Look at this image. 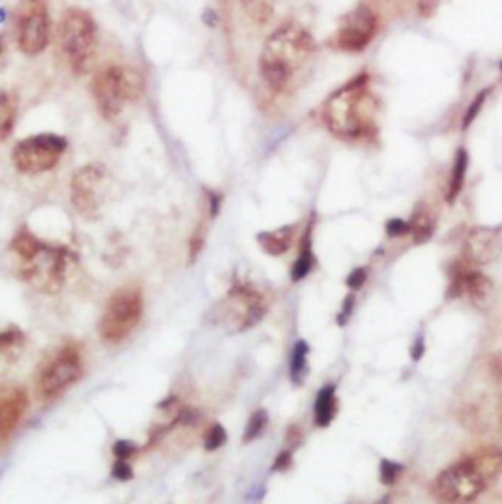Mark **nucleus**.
<instances>
[{
  "label": "nucleus",
  "mask_w": 502,
  "mask_h": 504,
  "mask_svg": "<svg viewBox=\"0 0 502 504\" xmlns=\"http://www.w3.org/2000/svg\"><path fill=\"white\" fill-rule=\"evenodd\" d=\"M502 250V228L477 226L469 230L463 240V259L477 265H486L498 257Z\"/></svg>",
  "instance_id": "nucleus-15"
},
{
  "label": "nucleus",
  "mask_w": 502,
  "mask_h": 504,
  "mask_svg": "<svg viewBox=\"0 0 502 504\" xmlns=\"http://www.w3.org/2000/svg\"><path fill=\"white\" fill-rule=\"evenodd\" d=\"M316 42L300 24H283L265 42L259 71L273 93H287L314 57Z\"/></svg>",
  "instance_id": "nucleus-3"
},
{
  "label": "nucleus",
  "mask_w": 502,
  "mask_h": 504,
  "mask_svg": "<svg viewBox=\"0 0 502 504\" xmlns=\"http://www.w3.org/2000/svg\"><path fill=\"white\" fill-rule=\"evenodd\" d=\"M112 477L118 481H130L134 477V469L130 461H124V459H114V465H112Z\"/></svg>",
  "instance_id": "nucleus-32"
},
{
  "label": "nucleus",
  "mask_w": 502,
  "mask_h": 504,
  "mask_svg": "<svg viewBox=\"0 0 502 504\" xmlns=\"http://www.w3.org/2000/svg\"><path fill=\"white\" fill-rule=\"evenodd\" d=\"M106 169L101 163H91L75 171L71 179V202L77 208L79 214L85 218H93L98 214L104 201V191H106Z\"/></svg>",
  "instance_id": "nucleus-13"
},
{
  "label": "nucleus",
  "mask_w": 502,
  "mask_h": 504,
  "mask_svg": "<svg viewBox=\"0 0 502 504\" xmlns=\"http://www.w3.org/2000/svg\"><path fill=\"white\" fill-rule=\"evenodd\" d=\"M377 108L371 79L363 71L328 96L322 106V120L336 138L361 142L377 135Z\"/></svg>",
  "instance_id": "nucleus-1"
},
{
  "label": "nucleus",
  "mask_w": 502,
  "mask_h": 504,
  "mask_svg": "<svg viewBox=\"0 0 502 504\" xmlns=\"http://www.w3.org/2000/svg\"><path fill=\"white\" fill-rule=\"evenodd\" d=\"M353 303H355V298H353V294H349L348 298L343 301V306H341V312L340 316H338V322H340L341 326L348 322V318L351 316V310H353Z\"/></svg>",
  "instance_id": "nucleus-36"
},
{
  "label": "nucleus",
  "mask_w": 502,
  "mask_h": 504,
  "mask_svg": "<svg viewBox=\"0 0 502 504\" xmlns=\"http://www.w3.org/2000/svg\"><path fill=\"white\" fill-rule=\"evenodd\" d=\"M314 250H312V220L308 222L304 234L300 237V250H298V257L290 269V279L298 283L302 279H307L310 275V271L314 269Z\"/></svg>",
  "instance_id": "nucleus-18"
},
{
  "label": "nucleus",
  "mask_w": 502,
  "mask_h": 504,
  "mask_svg": "<svg viewBox=\"0 0 502 504\" xmlns=\"http://www.w3.org/2000/svg\"><path fill=\"white\" fill-rule=\"evenodd\" d=\"M501 69H502V63H501Z\"/></svg>",
  "instance_id": "nucleus-42"
},
{
  "label": "nucleus",
  "mask_w": 502,
  "mask_h": 504,
  "mask_svg": "<svg viewBox=\"0 0 502 504\" xmlns=\"http://www.w3.org/2000/svg\"><path fill=\"white\" fill-rule=\"evenodd\" d=\"M338 414L336 385H326L318 391L314 401V424L318 428H328Z\"/></svg>",
  "instance_id": "nucleus-19"
},
{
  "label": "nucleus",
  "mask_w": 502,
  "mask_h": 504,
  "mask_svg": "<svg viewBox=\"0 0 502 504\" xmlns=\"http://www.w3.org/2000/svg\"><path fill=\"white\" fill-rule=\"evenodd\" d=\"M300 437H302V434H300V428H298V426H290L289 432H287V442H285V444H287V447H289V449H292V452H295V449L298 447V444H300Z\"/></svg>",
  "instance_id": "nucleus-37"
},
{
  "label": "nucleus",
  "mask_w": 502,
  "mask_h": 504,
  "mask_svg": "<svg viewBox=\"0 0 502 504\" xmlns=\"http://www.w3.org/2000/svg\"><path fill=\"white\" fill-rule=\"evenodd\" d=\"M144 77L132 67L110 65L93 79V96L106 120H116L128 102H136L144 94Z\"/></svg>",
  "instance_id": "nucleus-4"
},
{
  "label": "nucleus",
  "mask_w": 502,
  "mask_h": 504,
  "mask_svg": "<svg viewBox=\"0 0 502 504\" xmlns=\"http://www.w3.org/2000/svg\"><path fill=\"white\" fill-rule=\"evenodd\" d=\"M295 232H297V226H295V224L277 228V230H267V232L257 234V244L261 245V250H263L267 255L279 257V255H283V253H287L290 250L292 240H295Z\"/></svg>",
  "instance_id": "nucleus-17"
},
{
  "label": "nucleus",
  "mask_w": 502,
  "mask_h": 504,
  "mask_svg": "<svg viewBox=\"0 0 502 504\" xmlns=\"http://www.w3.org/2000/svg\"><path fill=\"white\" fill-rule=\"evenodd\" d=\"M292 465V449H289V447H285L281 454L275 457V461H273V471H279V473H283V471H287Z\"/></svg>",
  "instance_id": "nucleus-35"
},
{
  "label": "nucleus",
  "mask_w": 502,
  "mask_h": 504,
  "mask_svg": "<svg viewBox=\"0 0 502 504\" xmlns=\"http://www.w3.org/2000/svg\"><path fill=\"white\" fill-rule=\"evenodd\" d=\"M498 414H501V428H502V396H501V410H498Z\"/></svg>",
  "instance_id": "nucleus-41"
},
{
  "label": "nucleus",
  "mask_w": 502,
  "mask_h": 504,
  "mask_svg": "<svg viewBox=\"0 0 502 504\" xmlns=\"http://www.w3.org/2000/svg\"><path fill=\"white\" fill-rule=\"evenodd\" d=\"M389 503H391V498H389V496H384L383 500H381V503H377V504H389Z\"/></svg>",
  "instance_id": "nucleus-40"
},
{
  "label": "nucleus",
  "mask_w": 502,
  "mask_h": 504,
  "mask_svg": "<svg viewBox=\"0 0 502 504\" xmlns=\"http://www.w3.org/2000/svg\"><path fill=\"white\" fill-rule=\"evenodd\" d=\"M486 96H489V89H483V91L475 96V101L469 104L467 112H465V116H463V130H467V128L473 124V120H475L477 114L481 112L483 104H485Z\"/></svg>",
  "instance_id": "nucleus-29"
},
{
  "label": "nucleus",
  "mask_w": 502,
  "mask_h": 504,
  "mask_svg": "<svg viewBox=\"0 0 502 504\" xmlns=\"http://www.w3.org/2000/svg\"><path fill=\"white\" fill-rule=\"evenodd\" d=\"M24 347V334L18 328L0 332V367H8L16 362Z\"/></svg>",
  "instance_id": "nucleus-21"
},
{
  "label": "nucleus",
  "mask_w": 502,
  "mask_h": 504,
  "mask_svg": "<svg viewBox=\"0 0 502 504\" xmlns=\"http://www.w3.org/2000/svg\"><path fill=\"white\" fill-rule=\"evenodd\" d=\"M6 63H8V47H6L4 35H0V71L6 67Z\"/></svg>",
  "instance_id": "nucleus-39"
},
{
  "label": "nucleus",
  "mask_w": 502,
  "mask_h": 504,
  "mask_svg": "<svg viewBox=\"0 0 502 504\" xmlns=\"http://www.w3.org/2000/svg\"><path fill=\"white\" fill-rule=\"evenodd\" d=\"M424 349H426L424 336H418L416 342H414V345H412V359H414V362H418V359H422V355H424Z\"/></svg>",
  "instance_id": "nucleus-38"
},
{
  "label": "nucleus",
  "mask_w": 502,
  "mask_h": 504,
  "mask_svg": "<svg viewBox=\"0 0 502 504\" xmlns=\"http://www.w3.org/2000/svg\"><path fill=\"white\" fill-rule=\"evenodd\" d=\"M502 473V447L483 446L453 461L432 483L438 504H473Z\"/></svg>",
  "instance_id": "nucleus-2"
},
{
  "label": "nucleus",
  "mask_w": 502,
  "mask_h": 504,
  "mask_svg": "<svg viewBox=\"0 0 502 504\" xmlns=\"http://www.w3.org/2000/svg\"><path fill=\"white\" fill-rule=\"evenodd\" d=\"M144 314V296L137 286H124L112 294L101 318V336L108 344H120L136 330Z\"/></svg>",
  "instance_id": "nucleus-7"
},
{
  "label": "nucleus",
  "mask_w": 502,
  "mask_h": 504,
  "mask_svg": "<svg viewBox=\"0 0 502 504\" xmlns=\"http://www.w3.org/2000/svg\"><path fill=\"white\" fill-rule=\"evenodd\" d=\"M467 167H469V155L467 152L461 147L453 157V167H451L450 181H447V193H445V201L453 204L457 201V196L463 191L465 185V177H467Z\"/></svg>",
  "instance_id": "nucleus-20"
},
{
  "label": "nucleus",
  "mask_w": 502,
  "mask_h": 504,
  "mask_svg": "<svg viewBox=\"0 0 502 504\" xmlns=\"http://www.w3.org/2000/svg\"><path fill=\"white\" fill-rule=\"evenodd\" d=\"M73 261V253L63 245H52L42 242L30 257L20 259V275L22 279L43 293H57L65 279L69 265Z\"/></svg>",
  "instance_id": "nucleus-6"
},
{
  "label": "nucleus",
  "mask_w": 502,
  "mask_h": 504,
  "mask_svg": "<svg viewBox=\"0 0 502 504\" xmlns=\"http://www.w3.org/2000/svg\"><path fill=\"white\" fill-rule=\"evenodd\" d=\"M28 408L24 388L16 385H0V446L12 436Z\"/></svg>",
  "instance_id": "nucleus-16"
},
{
  "label": "nucleus",
  "mask_w": 502,
  "mask_h": 504,
  "mask_svg": "<svg viewBox=\"0 0 502 504\" xmlns=\"http://www.w3.org/2000/svg\"><path fill=\"white\" fill-rule=\"evenodd\" d=\"M59 43L69 67L75 73H85L91 69L96 55V24L93 16L81 9H69L59 24Z\"/></svg>",
  "instance_id": "nucleus-5"
},
{
  "label": "nucleus",
  "mask_w": 502,
  "mask_h": 504,
  "mask_svg": "<svg viewBox=\"0 0 502 504\" xmlns=\"http://www.w3.org/2000/svg\"><path fill=\"white\" fill-rule=\"evenodd\" d=\"M14 35L22 53H42L52 35L50 12L43 0H20L14 16Z\"/></svg>",
  "instance_id": "nucleus-10"
},
{
  "label": "nucleus",
  "mask_w": 502,
  "mask_h": 504,
  "mask_svg": "<svg viewBox=\"0 0 502 504\" xmlns=\"http://www.w3.org/2000/svg\"><path fill=\"white\" fill-rule=\"evenodd\" d=\"M402 473H404V465L399 461L383 459L381 465H379V477H381V483L387 485V487L394 485L402 477Z\"/></svg>",
  "instance_id": "nucleus-28"
},
{
  "label": "nucleus",
  "mask_w": 502,
  "mask_h": 504,
  "mask_svg": "<svg viewBox=\"0 0 502 504\" xmlns=\"http://www.w3.org/2000/svg\"><path fill=\"white\" fill-rule=\"evenodd\" d=\"M83 355L77 344H67L53 355V359L43 367L40 381H38V393L45 401H53L63 395L71 385H75L83 377Z\"/></svg>",
  "instance_id": "nucleus-11"
},
{
  "label": "nucleus",
  "mask_w": 502,
  "mask_h": 504,
  "mask_svg": "<svg viewBox=\"0 0 502 504\" xmlns=\"http://www.w3.org/2000/svg\"><path fill=\"white\" fill-rule=\"evenodd\" d=\"M409 228V234L412 235L414 244H426L434 235V216L430 214V211L426 206H418L416 211L412 212V216H410Z\"/></svg>",
  "instance_id": "nucleus-22"
},
{
  "label": "nucleus",
  "mask_w": 502,
  "mask_h": 504,
  "mask_svg": "<svg viewBox=\"0 0 502 504\" xmlns=\"http://www.w3.org/2000/svg\"><path fill=\"white\" fill-rule=\"evenodd\" d=\"M206 240V224H198L195 230V234L190 237V247H188V255H190V261H195L198 257V253L202 250Z\"/></svg>",
  "instance_id": "nucleus-31"
},
{
  "label": "nucleus",
  "mask_w": 502,
  "mask_h": 504,
  "mask_svg": "<svg viewBox=\"0 0 502 504\" xmlns=\"http://www.w3.org/2000/svg\"><path fill=\"white\" fill-rule=\"evenodd\" d=\"M447 298H460L467 296L469 301L477 306L485 303L486 296L491 294L493 283L485 273L475 269L471 263L463 259L453 261L447 269Z\"/></svg>",
  "instance_id": "nucleus-14"
},
{
  "label": "nucleus",
  "mask_w": 502,
  "mask_h": 504,
  "mask_svg": "<svg viewBox=\"0 0 502 504\" xmlns=\"http://www.w3.org/2000/svg\"><path fill=\"white\" fill-rule=\"evenodd\" d=\"M377 30H379V20L373 10L365 4H359L358 9H353L341 18L330 43L336 50L358 53L369 47V43L373 42L377 35Z\"/></svg>",
  "instance_id": "nucleus-12"
},
{
  "label": "nucleus",
  "mask_w": 502,
  "mask_h": 504,
  "mask_svg": "<svg viewBox=\"0 0 502 504\" xmlns=\"http://www.w3.org/2000/svg\"><path fill=\"white\" fill-rule=\"evenodd\" d=\"M308 353H310V347L304 340H298L290 352L289 377L295 385H302L304 379L308 377Z\"/></svg>",
  "instance_id": "nucleus-23"
},
{
  "label": "nucleus",
  "mask_w": 502,
  "mask_h": 504,
  "mask_svg": "<svg viewBox=\"0 0 502 504\" xmlns=\"http://www.w3.org/2000/svg\"><path fill=\"white\" fill-rule=\"evenodd\" d=\"M112 454H114V459L130 461L132 457H136L137 455V446L134 442H130V439H118V442H114V446H112Z\"/></svg>",
  "instance_id": "nucleus-30"
},
{
  "label": "nucleus",
  "mask_w": 502,
  "mask_h": 504,
  "mask_svg": "<svg viewBox=\"0 0 502 504\" xmlns=\"http://www.w3.org/2000/svg\"><path fill=\"white\" fill-rule=\"evenodd\" d=\"M367 275H369L367 267H358V269H353L349 273L348 279H346V285H348L351 291H358V289L365 285Z\"/></svg>",
  "instance_id": "nucleus-33"
},
{
  "label": "nucleus",
  "mask_w": 502,
  "mask_h": 504,
  "mask_svg": "<svg viewBox=\"0 0 502 504\" xmlns=\"http://www.w3.org/2000/svg\"><path fill=\"white\" fill-rule=\"evenodd\" d=\"M267 422H269V414H267V410H263V408H259V410H256L251 416H249V420H247L246 424V430H244V444H251V442H256L257 437L261 436L265 432V428H267Z\"/></svg>",
  "instance_id": "nucleus-26"
},
{
  "label": "nucleus",
  "mask_w": 502,
  "mask_h": 504,
  "mask_svg": "<svg viewBox=\"0 0 502 504\" xmlns=\"http://www.w3.org/2000/svg\"><path fill=\"white\" fill-rule=\"evenodd\" d=\"M18 102L16 96L8 91H0V142H4L16 124Z\"/></svg>",
  "instance_id": "nucleus-24"
},
{
  "label": "nucleus",
  "mask_w": 502,
  "mask_h": 504,
  "mask_svg": "<svg viewBox=\"0 0 502 504\" xmlns=\"http://www.w3.org/2000/svg\"><path fill=\"white\" fill-rule=\"evenodd\" d=\"M67 150V140L57 134H35L16 143L12 163L24 175H40L52 171Z\"/></svg>",
  "instance_id": "nucleus-8"
},
{
  "label": "nucleus",
  "mask_w": 502,
  "mask_h": 504,
  "mask_svg": "<svg viewBox=\"0 0 502 504\" xmlns=\"http://www.w3.org/2000/svg\"><path fill=\"white\" fill-rule=\"evenodd\" d=\"M409 232V220L392 218L387 222V234L391 235V237H400V235H406Z\"/></svg>",
  "instance_id": "nucleus-34"
},
{
  "label": "nucleus",
  "mask_w": 502,
  "mask_h": 504,
  "mask_svg": "<svg viewBox=\"0 0 502 504\" xmlns=\"http://www.w3.org/2000/svg\"><path fill=\"white\" fill-rule=\"evenodd\" d=\"M226 442H228V434H226L224 426L218 424V422L206 430L205 437H202V444H205L206 452H216V449H220Z\"/></svg>",
  "instance_id": "nucleus-27"
},
{
  "label": "nucleus",
  "mask_w": 502,
  "mask_h": 504,
  "mask_svg": "<svg viewBox=\"0 0 502 504\" xmlns=\"http://www.w3.org/2000/svg\"><path fill=\"white\" fill-rule=\"evenodd\" d=\"M241 4H244V9H246L247 16L251 18V22L265 24V22H269V18H271L275 0H241Z\"/></svg>",
  "instance_id": "nucleus-25"
},
{
  "label": "nucleus",
  "mask_w": 502,
  "mask_h": 504,
  "mask_svg": "<svg viewBox=\"0 0 502 504\" xmlns=\"http://www.w3.org/2000/svg\"><path fill=\"white\" fill-rule=\"evenodd\" d=\"M267 310L263 294L253 286L234 285L218 306V316L230 334H239L261 322Z\"/></svg>",
  "instance_id": "nucleus-9"
}]
</instances>
